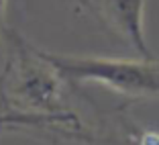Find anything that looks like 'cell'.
Returning <instances> with one entry per match:
<instances>
[{
    "instance_id": "obj_2",
    "label": "cell",
    "mask_w": 159,
    "mask_h": 145,
    "mask_svg": "<svg viewBox=\"0 0 159 145\" xmlns=\"http://www.w3.org/2000/svg\"><path fill=\"white\" fill-rule=\"evenodd\" d=\"M61 80L100 82L129 96L159 94V61L155 59H106V57H70L43 51Z\"/></svg>"
},
{
    "instance_id": "obj_1",
    "label": "cell",
    "mask_w": 159,
    "mask_h": 145,
    "mask_svg": "<svg viewBox=\"0 0 159 145\" xmlns=\"http://www.w3.org/2000/svg\"><path fill=\"white\" fill-rule=\"evenodd\" d=\"M8 57L0 74V131L10 127L51 129L66 137L86 139L84 127L61 100V76L45 53L4 29Z\"/></svg>"
},
{
    "instance_id": "obj_3",
    "label": "cell",
    "mask_w": 159,
    "mask_h": 145,
    "mask_svg": "<svg viewBox=\"0 0 159 145\" xmlns=\"http://www.w3.org/2000/svg\"><path fill=\"white\" fill-rule=\"evenodd\" d=\"M86 8H90L110 31L118 33L131 43L137 53L153 59V53L145 43L143 35V6L145 0H80Z\"/></svg>"
},
{
    "instance_id": "obj_4",
    "label": "cell",
    "mask_w": 159,
    "mask_h": 145,
    "mask_svg": "<svg viewBox=\"0 0 159 145\" xmlns=\"http://www.w3.org/2000/svg\"><path fill=\"white\" fill-rule=\"evenodd\" d=\"M4 4H6V0H0V19H2V10H4Z\"/></svg>"
}]
</instances>
